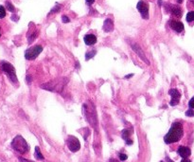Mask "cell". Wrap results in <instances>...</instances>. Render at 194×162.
Segmentation results:
<instances>
[{"label": "cell", "mask_w": 194, "mask_h": 162, "mask_svg": "<svg viewBox=\"0 0 194 162\" xmlns=\"http://www.w3.org/2000/svg\"><path fill=\"white\" fill-rule=\"evenodd\" d=\"M184 135V130H183V125L180 122H174L170 131L168 132V134L165 136L164 138V141L167 144H170V143H174L179 141L182 137Z\"/></svg>", "instance_id": "6da1fadb"}, {"label": "cell", "mask_w": 194, "mask_h": 162, "mask_svg": "<svg viewBox=\"0 0 194 162\" xmlns=\"http://www.w3.org/2000/svg\"><path fill=\"white\" fill-rule=\"evenodd\" d=\"M12 147L20 154H26L29 150V146L25 140V138L21 136H16L12 141Z\"/></svg>", "instance_id": "7a4b0ae2"}, {"label": "cell", "mask_w": 194, "mask_h": 162, "mask_svg": "<svg viewBox=\"0 0 194 162\" xmlns=\"http://www.w3.org/2000/svg\"><path fill=\"white\" fill-rule=\"evenodd\" d=\"M1 68H2V70L9 76L10 80L14 83V84H17V77H16V74H15V68H13V66L8 62H2V65H1Z\"/></svg>", "instance_id": "3957f363"}, {"label": "cell", "mask_w": 194, "mask_h": 162, "mask_svg": "<svg viewBox=\"0 0 194 162\" xmlns=\"http://www.w3.org/2000/svg\"><path fill=\"white\" fill-rule=\"evenodd\" d=\"M43 51L42 46H34L32 47H29L25 52V58L27 60H34L37 58V56Z\"/></svg>", "instance_id": "277c9868"}, {"label": "cell", "mask_w": 194, "mask_h": 162, "mask_svg": "<svg viewBox=\"0 0 194 162\" xmlns=\"http://www.w3.org/2000/svg\"><path fill=\"white\" fill-rule=\"evenodd\" d=\"M136 8L138 10V12L141 14V17L143 19H148L149 18V4L147 1L145 0H140V1L137 3Z\"/></svg>", "instance_id": "5b68a950"}, {"label": "cell", "mask_w": 194, "mask_h": 162, "mask_svg": "<svg viewBox=\"0 0 194 162\" xmlns=\"http://www.w3.org/2000/svg\"><path fill=\"white\" fill-rule=\"evenodd\" d=\"M66 143H67V146H68V149L75 153V152H78L81 148V143L79 141V139L76 138V137H73V136H69L67 138V140H66Z\"/></svg>", "instance_id": "8992f818"}, {"label": "cell", "mask_w": 194, "mask_h": 162, "mask_svg": "<svg viewBox=\"0 0 194 162\" xmlns=\"http://www.w3.org/2000/svg\"><path fill=\"white\" fill-rule=\"evenodd\" d=\"M83 110L85 112L86 118L89 121V122H91L92 125L95 126V124L97 123V115H96V112H94L92 114V112L95 111V108L94 107H87V105L84 104L83 105Z\"/></svg>", "instance_id": "52a82bcc"}, {"label": "cell", "mask_w": 194, "mask_h": 162, "mask_svg": "<svg viewBox=\"0 0 194 162\" xmlns=\"http://www.w3.org/2000/svg\"><path fill=\"white\" fill-rule=\"evenodd\" d=\"M166 11L168 13H170L173 16L177 17V18H180L183 14V11L182 9L177 6V5H171V4H166Z\"/></svg>", "instance_id": "ba28073f"}, {"label": "cell", "mask_w": 194, "mask_h": 162, "mask_svg": "<svg viewBox=\"0 0 194 162\" xmlns=\"http://www.w3.org/2000/svg\"><path fill=\"white\" fill-rule=\"evenodd\" d=\"M169 94L171 96V100H170V104L171 106L177 105V104L179 103V100H180V98H181V93H180L177 89L172 88V89H170V90L169 91Z\"/></svg>", "instance_id": "9c48e42d"}, {"label": "cell", "mask_w": 194, "mask_h": 162, "mask_svg": "<svg viewBox=\"0 0 194 162\" xmlns=\"http://www.w3.org/2000/svg\"><path fill=\"white\" fill-rule=\"evenodd\" d=\"M169 25H170V27L173 30H175L176 32H182V31L184 30V25H183V23L180 22V21L170 20V21L169 22Z\"/></svg>", "instance_id": "30bf717a"}, {"label": "cell", "mask_w": 194, "mask_h": 162, "mask_svg": "<svg viewBox=\"0 0 194 162\" xmlns=\"http://www.w3.org/2000/svg\"><path fill=\"white\" fill-rule=\"evenodd\" d=\"M132 48L135 51V53L137 54V55L143 60V61H145L146 62V64H148V65H150V62H149V60L146 58V56H145V54H144V52L142 51V49H141V47L137 45V44H134V45H132Z\"/></svg>", "instance_id": "8fae6325"}, {"label": "cell", "mask_w": 194, "mask_h": 162, "mask_svg": "<svg viewBox=\"0 0 194 162\" xmlns=\"http://www.w3.org/2000/svg\"><path fill=\"white\" fill-rule=\"evenodd\" d=\"M177 153H178V154H179L181 157H183V158H187V157L190 155L191 151H190V149L187 148V147L180 146V147L178 148V150H177Z\"/></svg>", "instance_id": "7c38bea8"}, {"label": "cell", "mask_w": 194, "mask_h": 162, "mask_svg": "<svg viewBox=\"0 0 194 162\" xmlns=\"http://www.w3.org/2000/svg\"><path fill=\"white\" fill-rule=\"evenodd\" d=\"M114 30V22L112 19L107 18L103 23V30L105 32H110Z\"/></svg>", "instance_id": "4fadbf2b"}, {"label": "cell", "mask_w": 194, "mask_h": 162, "mask_svg": "<svg viewBox=\"0 0 194 162\" xmlns=\"http://www.w3.org/2000/svg\"><path fill=\"white\" fill-rule=\"evenodd\" d=\"M83 40L87 46H93L97 43V37L94 34H86L84 36Z\"/></svg>", "instance_id": "5bb4252c"}, {"label": "cell", "mask_w": 194, "mask_h": 162, "mask_svg": "<svg viewBox=\"0 0 194 162\" xmlns=\"http://www.w3.org/2000/svg\"><path fill=\"white\" fill-rule=\"evenodd\" d=\"M38 36V31L36 30H34L32 32H30L29 34V36H28V40H29V44H31L35 39H36V37Z\"/></svg>", "instance_id": "9a60e30c"}, {"label": "cell", "mask_w": 194, "mask_h": 162, "mask_svg": "<svg viewBox=\"0 0 194 162\" xmlns=\"http://www.w3.org/2000/svg\"><path fill=\"white\" fill-rule=\"evenodd\" d=\"M34 156H35L37 159H39V160H43V159H44V156H43V154H42V153H41V151H40V148H39L38 146L35 147V154H34Z\"/></svg>", "instance_id": "2e32d148"}, {"label": "cell", "mask_w": 194, "mask_h": 162, "mask_svg": "<svg viewBox=\"0 0 194 162\" xmlns=\"http://www.w3.org/2000/svg\"><path fill=\"white\" fill-rule=\"evenodd\" d=\"M131 134H132V131H130V130H127V129H125V130H123V131H122V134H121V136H122L123 139L127 140V139H130Z\"/></svg>", "instance_id": "e0dca14e"}, {"label": "cell", "mask_w": 194, "mask_h": 162, "mask_svg": "<svg viewBox=\"0 0 194 162\" xmlns=\"http://www.w3.org/2000/svg\"><path fill=\"white\" fill-rule=\"evenodd\" d=\"M96 53H97V50H96V49H93V50H91L90 52H87V53H86V56H85V60L88 61L89 59L93 58L94 55H96Z\"/></svg>", "instance_id": "ac0fdd59"}, {"label": "cell", "mask_w": 194, "mask_h": 162, "mask_svg": "<svg viewBox=\"0 0 194 162\" xmlns=\"http://www.w3.org/2000/svg\"><path fill=\"white\" fill-rule=\"evenodd\" d=\"M6 8H7L8 11L12 12V13H14V12H15L14 6H13V5L12 4V2H10V1H7V2H6Z\"/></svg>", "instance_id": "d6986e66"}, {"label": "cell", "mask_w": 194, "mask_h": 162, "mask_svg": "<svg viewBox=\"0 0 194 162\" xmlns=\"http://www.w3.org/2000/svg\"><path fill=\"white\" fill-rule=\"evenodd\" d=\"M186 21H187V22H192V21H194V11L187 13V14H186Z\"/></svg>", "instance_id": "ffe728a7"}, {"label": "cell", "mask_w": 194, "mask_h": 162, "mask_svg": "<svg viewBox=\"0 0 194 162\" xmlns=\"http://www.w3.org/2000/svg\"><path fill=\"white\" fill-rule=\"evenodd\" d=\"M6 16V9L3 6H0V19H2Z\"/></svg>", "instance_id": "44dd1931"}, {"label": "cell", "mask_w": 194, "mask_h": 162, "mask_svg": "<svg viewBox=\"0 0 194 162\" xmlns=\"http://www.w3.org/2000/svg\"><path fill=\"white\" fill-rule=\"evenodd\" d=\"M61 8H62V6L61 5H59V4H56V6L51 10V12H50V14H55V13H57V12H59L60 10H61Z\"/></svg>", "instance_id": "7402d4cb"}, {"label": "cell", "mask_w": 194, "mask_h": 162, "mask_svg": "<svg viewBox=\"0 0 194 162\" xmlns=\"http://www.w3.org/2000/svg\"><path fill=\"white\" fill-rule=\"evenodd\" d=\"M186 116H187V117H193L194 116V111H193V109H188L186 112Z\"/></svg>", "instance_id": "603a6c76"}, {"label": "cell", "mask_w": 194, "mask_h": 162, "mask_svg": "<svg viewBox=\"0 0 194 162\" xmlns=\"http://www.w3.org/2000/svg\"><path fill=\"white\" fill-rule=\"evenodd\" d=\"M118 157H119V159L121 161H124V160H126L128 158V156L126 154H118Z\"/></svg>", "instance_id": "cb8c5ba5"}, {"label": "cell", "mask_w": 194, "mask_h": 162, "mask_svg": "<svg viewBox=\"0 0 194 162\" xmlns=\"http://www.w3.org/2000/svg\"><path fill=\"white\" fill-rule=\"evenodd\" d=\"M188 106H189V108H191V109H194V97L189 100V102H188Z\"/></svg>", "instance_id": "d4e9b609"}, {"label": "cell", "mask_w": 194, "mask_h": 162, "mask_svg": "<svg viewBox=\"0 0 194 162\" xmlns=\"http://www.w3.org/2000/svg\"><path fill=\"white\" fill-rule=\"evenodd\" d=\"M62 21H63L64 23H68L70 20H69V18H68L66 15H63V16H62Z\"/></svg>", "instance_id": "484cf974"}, {"label": "cell", "mask_w": 194, "mask_h": 162, "mask_svg": "<svg viewBox=\"0 0 194 162\" xmlns=\"http://www.w3.org/2000/svg\"><path fill=\"white\" fill-rule=\"evenodd\" d=\"M19 161L20 162H34V161H30V160H28V159L23 158V157H19Z\"/></svg>", "instance_id": "4316f807"}, {"label": "cell", "mask_w": 194, "mask_h": 162, "mask_svg": "<svg viewBox=\"0 0 194 162\" xmlns=\"http://www.w3.org/2000/svg\"><path fill=\"white\" fill-rule=\"evenodd\" d=\"M94 2H95V0H86V3H87L88 5H92Z\"/></svg>", "instance_id": "83f0119b"}, {"label": "cell", "mask_w": 194, "mask_h": 162, "mask_svg": "<svg viewBox=\"0 0 194 162\" xmlns=\"http://www.w3.org/2000/svg\"><path fill=\"white\" fill-rule=\"evenodd\" d=\"M126 143H127V145H132V144H133V140L127 139V140H126Z\"/></svg>", "instance_id": "f1b7e54d"}, {"label": "cell", "mask_w": 194, "mask_h": 162, "mask_svg": "<svg viewBox=\"0 0 194 162\" xmlns=\"http://www.w3.org/2000/svg\"><path fill=\"white\" fill-rule=\"evenodd\" d=\"M166 159H167V161H168V162H173V161H172V160H171L169 156H166Z\"/></svg>", "instance_id": "f546056e"}, {"label": "cell", "mask_w": 194, "mask_h": 162, "mask_svg": "<svg viewBox=\"0 0 194 162\" xmlns=\"http://www.w3.org/2000/svg\"><path fill=\"white\" fill-rule=\"evenodd\" d=\"M181 162H190V160H188V159H186V158H184Z\"/></svg>", "instance_id": "4dcf8cb0"}, {"label": "cell", "mask_w": 194, "mask_h": 162, "mask_svg": "<svg viewBox=\"0 0 194 162\" xmlns=\"http://www.w3.org/2000/svg\"><path fill=\"white\" fill-rule=\"evenodd\" d=\"M133 76H134V74H130V75H127V76H125V78H126V79H129L130 77H133Z\"/></svg>", "instance_id": "1f68e13d"}, {"label": "cell", "mask_w": 194, "mask_h": 162, "mask_svg": "<svg viewBox=\"0 0 194 162\" xmlns=\"http://www.w3.org/2000/svg\"><path fill=\"white\" fill-rule=\"evenodd\" d=\"M109 162H118V161L117 159H114V158H113V159H110Z\"/></svg>", "instance_id": "d6a6232c"}, {"label": "cell", "mask_w": 194, "mask_h": 162, "mask_svg": "<svg viewBox=\"0 0 194 162\" xmlns=\"http://www.w3.org/2000/svg\"><path fill=\"white\" fill-rule=\"evenodd\" d=\"M177 2H178L179 4H181V3L183 2V0H177Z\"/></svg>", "instance_id": "836d02e7"}, {"label": "cell", "mask_w": 194, "mask_h": 162, "mask_svg": "<svg viewBox=\"0 0 194 162\" xmlns=\"http://www.w3.org/2000/svg\"><path fill=\"white\" fill-rule=\"evenodd\" d=\"M0 37H1V30H0Z\"/></svg>", "instance_id": "e575fe53"}, {"label": "cell", "mask_w": 194, "mask_h": 162, "mask_svg": "<svg viewBox=\"0 0 194 162\" xmlns=\"http://www.w3.org/2000/svg\"><path fill=\"white\" fill-rule=\"evenodd\" d=\"M161 162H163V161H161Z\"/></svg>", "instance_id": "d590c367"}]
</instances>
